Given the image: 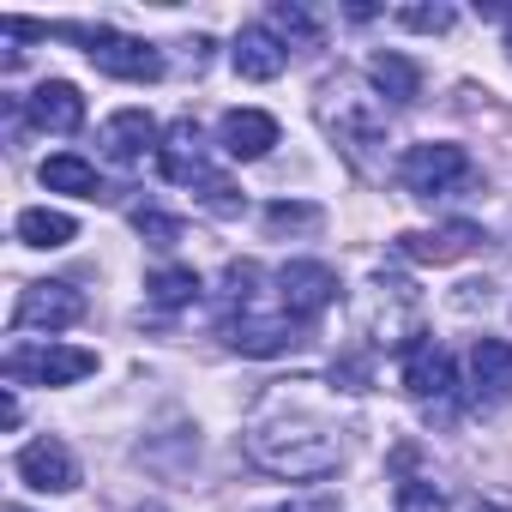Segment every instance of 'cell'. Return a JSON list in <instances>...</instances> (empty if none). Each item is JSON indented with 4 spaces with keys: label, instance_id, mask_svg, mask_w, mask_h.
I'll return each instance as SVG.
<instances>
[{
    "label": "cell",
    "instance_id": "23",
    "mask_svg": "<svg viewBox=\"0 0 512 512\" xmlns=\"http://www.w3.org/2000/svg\"><path fill=\"white\" fill-rule=\"evenodd\" d=\"M326 223V211L314 199H278L266 205V235H314Z\"/></svg>",
    "mask_w": 512,
    "mask_h": 512
},
{
    "label": "cell",
    "instance_id": "6",
    "mask_svg": "<svg viewBox=\"0 0 512 512\" xmlns=\"http://www.w3.org/2000/svg\"><path fill=\"white\" fill-rule=\"evenodd\" d=\"M398 181L416 193V199H446L458 187L476 181V163L464 145H446V139H428V145H410L404 163H398Z\"/></svg>",
    "mask_w": 512,
    "mask_h": 512
},
{
    "label": "cell",
    "instance_id": "16",
    "mask_svg": "<svg viewBox=\"0 0 512 512\" xmlns=\"http://www.w3.org/2000/svg\"><path fill=\"white\" fill-rule=\"evenodd\" d=\"M404 386H410V398H452L458 392V368H452V350H440L434 338H422L410 356H404Z\"/></svg>",
    "mask_w": 512,
    "mask_h": 512
},
{
    "label": "cell",
    "instance_id": "25",
    "mask_svg": "<svg viewBox=\"0 0 512 512\" xmlns=\"http://www.w3.org/2000/svg\"><path fill=\"white\" fill-rule=\"evenodd\" d=\"M253 284H260V266H253V260L223 266V314H241L253 302Z\"/></svg>",
    "mask_w": 512,
    "mask_h": 512
},
{
    "label": "cell",
    "instance_id": "28",
    "mask_svg": "<svg viewBox=\"0 0 512 512\" xmlns=\"http://www.w3.org/2000/svg\"><path fill=\"white\" fill-rule=\"evenodd\" d=\"M133 229H139L151 247H175V241H181V223L163 217V211H133Z\"/></svg>",
    "mask_w": 512,
    "mask_h": 512
},
{
    "label": "cell",
    "instance_id": "32",
    "mask_svg": "<svg viewBox=\"0 0 512 512\" xmlns=\"http://www.w3.org/2000/svg\"><path fill=\"white\" fill-rule=\"evenodd\" d=\"M506 55H512V7H506Z\"/></svg>",
    "mask_w": 512,
    "mask_h": 512
},
{
    "label": "cell",
    "instance_id": "27",
    "mask_svg": "<svg viewBox=\"0 0 512 512\" xmlns=\"http://www.w3.org/2000/svg\"><path fill=\"white\" fill-rule=\"evenodd\" d=\"M398 25H404V31H428V37H440V31L458 25V13L440 7V0H434V7H398Z\"/></svg>",
    "mask_w": 512,
    "mask_h": 512
},
{
    "label": "cell",
    "instance_id": "12",
    "mask_svg": "<svg viewBox=\"0 0 512 512\" xmlns=\"http://www.w3.org/2000/svg\"><path fill=\"white\" fill-rule=\"evenodd\" d=\"M157 151H163V133H157V121H151L145 109H121V115L103 121V157H109V163L145 169Z\"/></svg>",
    "mask_w": 512,
    "mask_h": 512
},
{
    "label": "cell",
    "instance_id": "13",
    "mask_svg": "<svg viewBox=\"0 0 512 512\" xmlns=\"http://www.w3.org/2000/svg\"><path fill=\"white\" fill-rule=\"evenodd\" d=\"M476 241H482L476 223H446V229H404L392 247L404 253V260H416V266H452V260H464Z\"/></svg>",
    "mask_w": 512,
    "mask_h": 512
},
{
    "label": "cell",
    "instance_id": "9",
    "mask_svg": "<svg viewBox=\"0 0 512 512\" xmlns=\"http://www.w3.org/2000/svg\"><path fill=\"white\" fill-rule=\"evenodd\" d=\"M278 302H284L290 320L308 326L338 302V272L326 260H290V266H278Z\"/></svg>",
    "mask_w": 512,
    "mask_h": 512
},
{
    "label": "cell",
    "instance_id": "11",
    "mask_svg": "<svg viewBox=\"0 0 512 512\" xmlns=\"http://www.w3.org/2000/svg\"><path fill=\"white\" fill-rule=\"evenodd\" d=\"M85 320V296L73 290V284H25V296H19V308H13V326L19 332H67V326H79Z\"/></svg>",
    "mask_w": 512,
    "mask_h": 512
},
{
    "label": "cell",
    "instance_id": "20",
    "mask_svg": "<svg viewBox=\"0 0 512 512\" xmlns=\"http://www.w3.org/2000/svg\"><path fill=\"white\" fill-rule=\"evenodd\" d=\"M266 31H272L284 49H320V37H326V25H320L308 7H296V0H278V7L266 13Z\"/></svg>",
    "mask_w": 512,
    "mask_h": 512
},
{
    "label": "cell",
    "instance_id": "26",
    "mask_svg": "<svg viewBox=\"0 0 512 512\" xmlns=\"http://www.w3.org/2000/svg\"><path fill=\"white\" fill-rule=\"evenodd\" d=\"M392 506H398V512H452L446 494H440L434 482H422V476H404L398 494H392Z\"/></svg>",
    "mask_w": 512,
    "mask_h": 512
},
{
    "label": "cell",
    "instance_id": "19",
    "mask_svg": "<svg viewBox=\"0 0 512 512\" xmlns=\"http://www.w3.org/2000/svg\"><path fill=\"white\" fill-rule=\"evenodd\" d=\"M43 187L49 193H73V199H109V187H103V175H97V163H85L79 151H55L43 169Z\"/></svg>",
    "mask_w": 512,
    "mask_h": 512
},
{
    "label": "cell",
    "instance_id": "2",
    "mask_svg": "<svg viewBox=\"0 0 512 512\" xmlns=\"http://www.w3.org/2000/svg\"><path fill=\"white\" fill-rule=\"evenodd\" d=\"M320 127L338 139L344 163L356 175H386V109L356 85V79H326L320 91Z\"/></svg>",
    "mask_w": 512,
    "mask_h": 512
},
{
    "label": "cell",
    "instance_id": "10",
    "mask_svg": "<svg viewBox=\"0 0 512 512\" xmlns=\"http://www.w3.org/2000/svg\"><path fill=\"white\" fill-rule=\"evenodd\" d=\"M13 470H19V482H25V488H37V494H73V488H79V458H73V446H67V440H55V434H43V440L19 446Z\"/></svg>",
    "mask_w": 512,
    "mask_h": 512
},
{
    "label": "cell",
    "instance_id": "7",
    "mask_svg": "<svg viewBox=\"0 0 512 512\" xmlns=\"http://www.w3.org/2000/svg\"><path fill=\"white\" fill-rule=\"evenodd\" d=\"M0 368H7L13 386H73V380L97 374V350H79V344H13Z\"/></svg>",
    "mask_w": 512,
    "mask_h": 512
},
{
    "label": "cell",
    "instance_id": "34",
    "mask_svg": "<svg viewBox=\"0 0 512 512\" xmlns=\"http://www.w3.org/2000/svg\"><path fill=\"white\" fill-rule=\"evenodd\" d=\"M7 512H25V506H7Z\"/></svg>",
    "mask_w": 512,
    "mask_h": 512
},
{
    "label": "cell",
    "instance_id": "22",
    "mask_svg": "<svg viewBox=\"0 0 512 512\" xmlns=\"http://www.w3.org/2000/svg\"><path fill=\"white\" fill-rule=\"evenodd\" d=\"M145 296H151V308H193L199 302V272L193 266H163V272H151L145 278Z\"/></svg>",
    "mask_w": 512,
    "mask_h": 512
},
{
    "label": "cell",
    "instance_id": "3",
    "mask_svg": "<svg viewBox=\"0 0 512 512\" xmlns=\"http://www.w3.org/2000/svg\"><path fill=\"white\" fill-rule=\"evenodd\" d=\"M157 169H163V181L187 187L211 217H241V205H247V193H241V187L211 163V151H205V139H199V127H193V121H175V127L163 133Z\"/></svg>",
    "mask_w": 512,
    "mask_h": 512
},
{
    "label": "cell",
    "instance_id": "8",
    "mask_svg": "<svg viewBox=\"0 0 512 512\" xmlns=\"http://www.w3.org/2000/svg\"><path fill=\"white\" fill-rule=\"evenodd\" d=\"M223 344L241 350V356H284V350L308 344V326L290 320V314H272L266 320V314L241 308V314H223Z\"/></svg>",
    "mask_w": 512,
    "mask_h": 512
},
{
    "label": "cell",
    "instance_id": "1",
    "mask_svg": "<svg viewBox=\"0 0 512 512\" xmlns=\"http://www.w3.org/2000/svg\"><path fill=\"white\" fill-rule=\"evenodd\" d=\"M247 458L272 476H284V482H320L338 470V434L308 410L272 404L247 428Z\"/></svg>",
    "mask_w": 512,
    "mask_h": 512
},
{
    "label": "cell",
    "instance_id": "31",
    "mask_svg": "<svg viewBox=\"0 0 512 512\" xmlns=\"http://www.w3.org/2000/svg\"><path fill=\"white\" fill-rule=\"evenodd\" d=\"M278 512H332V500H314V506H278Z\"/></svg>",
    "mask_w": 512,
    "mask_h": 512
},
{
    "label": "cell",
    "instance_id": "14",
    "mask_svg": "<svg viewBox=\"0 0 512 512\" xmlns=\"http://www.w3.org/2000/svg\"><path fill=\"white\" fill-rule=\"evenodd\" d=\"M25 115H31V127H43V133H79V127H85V97H79V85H67V79H43V85L25 97Z\"/></svg>",
    "mask_w": 512,
    "mask_h": 512
},
{
    "label": "cell",
    "instance_id": "30",
    "mask_svg": "<svg viewBox=\"0 0 512 512\" xmlns=\"http://www.w3.org/2000/svg\"><path fill=\"white\" fill-rule=\"evenodd\" d=\"M19 416H25V410H19V398H13V386H7V392H0V428H19Z\"/></svg>",
    "mask_w": 512,
    "mask_h": 512
},
{
    "label": "cell",
    "instance_id": "17",
    "mask_svg": "<svg viewBox=\"0 0 512 512\" xmlns=\"http://www.w3.org/2000/svg\"><path fill=\"white\" fill-rule=\"evenodd\" d=\"M229 67H235L241 79H253V85H266V79H278V73L290 67V49H284L266 25H241V37H235V49H229Z\"/></svg>",
    "mask_w": 512,
    "mask_h": 512
},
{
    "label": "cell",
    "instance_id": "18",
    "mask_svg": "<svg viewBox=\"0 0 512 512\" xmlns=\"http://www.w3.org/2000/svg\"><path fill=\"white\" fill-rule=\"evenodd\" d=\"M368 79H374V91H380L386 103H398V109L422 97V67H416L410 55H398V49L368 55Z\"/></svg>",
    "mask_w": 512,
    "mask_h": 512
},
{
    "label": "cell",
    "instance_id": "29",
    "mask_svg": "<svg viewBox=\"0 0 512 512\" xmlns=\"http://www.w3.org/2000/svg\"><path fill=\"white\" fill-rule=\"evenodd\" d=\"M332 386L368 392V386H374V362H368V356H338V362H332Z\"/></svg>",
    "mask_w": 512,
    "mask_h": 512
},
{
    "label": "cell",
    "instance_id": "24",
    "mask_svg": "<svg viewBox=\"0 0 512 512\" xmlns=\"http://www.w3.org/2000/svg\"><path fill=\"white\" fill-rule=\"evenodd\" d=\"M470 368H476V386H512V344L506 338H476L470 350Z\"/></svg>",
    "mask_w": 512,
    "mask_h": 512
},
{
    "label": "cell",
    "instance_id": "5",
    "mask_svg": "<svg viewBox=\"0 0 512 512\" xmlns=\"http://www.w3.org/2000/svg\"><path fill=\"white\" fill-rule=\"evenodd\" d=\"M368 338H374V350H404V356L422 344V302L404 278L380 272L368 284Z\"/></svg>",
    "mask_w": 512,
    "mask_h": 512
},
{
    "label": "cell",
    "instance_id": "15",
    "mask_svg": "<svg viewBox=\"0 0 512 512\" xmlns=\"http://www.w3.org/2000/svg\"><path fill=\"white\" fill-rule=\"evenodd\" d=\"M217 139H223V151H229L235 163H260V157H272V145H278V121H272L266 109H229L223 127H217Z\"/></svg>",
    "mask_w": 512,
    "mask_h": 512
},
{
    "label": "cell",
    "instance_id": "33",
    "mask_svg": "<svg viewBox=\"0 0 512 512\" xmlns=\"http://www.w3.org/2000/svg\"><path fill=\"white\" fill-rule=\"evenodd\" d=\"M139 512H169V506H157V500H151V506H139Z\"/></svg>",
    "mask_w": 512,
    "mask_h": 512
},
{
    "label": "cell",
    "instance_id": "4",
    "mask_svg": "<svg viewBox=\"0 0 512 512\" xmlns=\"http://www.w3.org/2000/svg\"><path fill=\"white\" fill-rule=\"evenodd\" d=\"M49 37H67L85 49V61L109 79H127V85H151L163 79V55L145 43V37H127V31H109V25H49Z\"/></svg>",
    "mask_w": 512,
    "mask_h": 512
},
{
    "label": "cell",
    "instance_id": "21",
    "mask_svg": "<svg viewBox=\"0 0 512 512\" xmlns=\"http://www.w3.org/2000/svg\"><path fill=\"white\" fill-rule=\"evenodd\" d=\"M13 235H19L25 247H67V241L79 235V223H73L67 211H49V205H31V211H19V223H13Z\"/></svg>",
    "mask_w": 512,
    "mask_h": 512
}]
</instances>
